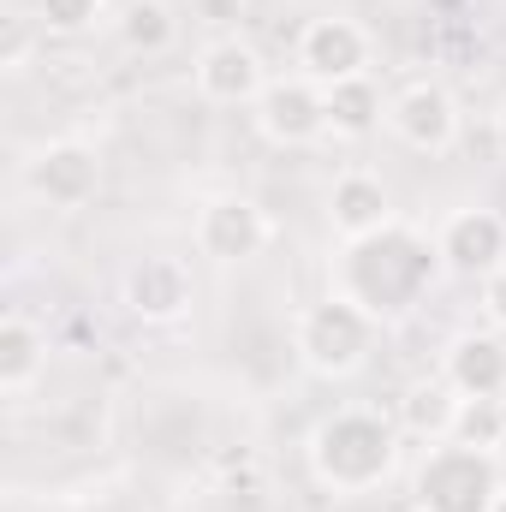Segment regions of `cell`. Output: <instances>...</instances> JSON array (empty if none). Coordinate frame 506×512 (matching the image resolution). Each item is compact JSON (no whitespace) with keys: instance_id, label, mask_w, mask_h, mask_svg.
<instances>
[{"instance_id":"2e32d148","label":"cell","mask_w":506,"mask_h":512,"mask_svg":"<svg viewBox=\"0 0 506 512\" xmlns=\"http://www.w3.org/2000/svg\"><path fill=\"white\" fill-rule=\"evenodd\" d=\"M453 417H459V387L447 382V376H435V382H411L405 387V399H399V423L417 435V441H447L453 435Z\"/></svg>"},{"instance_id":"30bf717a","label":"cell","mask_w":506,"mask_h":512,"mask_svg":"<svg viewBox=\"0 0 506 512\" xmlns=\"http://www.w3.org/2000/svg\"><path fill=\"white\" fill-rule=\"evenodd\" d=\"M197 90L215 102V108H239V102H251L268 90V72H262V54H256L251 42H239V36H221V42H209L203 54H197Z\"/></svg>"},{"instance_id":"7402d4cb","label":"cell","mask_w":506,"mask_h":512,"mask_svg":"<svg viewBox=\"0 0 506 512\" xmlns=\"http://www.w3.org/2000/svg\"><path fill=\"white\" fill-rule=\"evenodd\" d=\"M24 54H30V36L18 18H6V36H0V66L6 72H24Z\"/></svg>"},{"instance_id":"5bb4252c","label":"cell","mask_w":506,"mask_h":512,"mask_svg":"<svg viewBox=\"0 0 506 512\" xmlns=\"http://www.w3.org/2000/svg\"><path fill=\"white\" fill-rule=\"evenodd\" d=\"M328 221L334 233L352 245V239H370L393 221V203H387V185L376 173H340L334 179V197H328Z\"/></svg>"},{"instance_id":"7c38bea8","label":"cell","mask_w":506,"mask_h":512,"mask_svg":"<svg viewBox=\"0 0 506 512\" xmlns=\"http://www.w3.org/2000/svg\"><path fill=\"white\" fill-rule=\"evenodd\" d=\"M435 245L453 274H495L506 256V221L495 209H459V215H447Z\"/></svg>"},{"instance_id":"ffe728a7","label":"cell","mask_w":506,"mask_h":512,"mask_svg":"<svg viewBox=\"0 0 506 512\" xmlns=\"http://www.w3.org/2000/svg\"><path fill=\"white\" fill-rule=\"evenodd\" d=\"M36 18H42V30H54V36H84V30H96L102 0H36Z\"/></svg>"},{"instance_id":"9c48e42d","label":"cell","mask_w":506,"mask_h":512,"mask_svg":"<svg viewBox=\"0 0 506 512\" xmlns=\"http://www.w3.org/2000/svg\"><path fill=\"white\" fill-rule=\"evenodd\" d=\"M268 239H274V227L251 197H215L197 215V251L215 262H251V256H262Z\"/></svg>"},{"instance_id":"cb8c5ba5","label":"cell","mask_w":506,"mask_h":512,"mask_svg":"<svg viewBox=\"0 0 506 512\" xmlns=\"http://www.w3.org/2000/svg\"><path fill=\"white\" fill-rule=\"evenodd\" d=\"M489 512H506V483L495 489V501H489Z\"/></svg>"},{"instance_id":"8fae6325","label":"cell","mask_w":506,"mask_h":512,"mask_svg":"<svg viewBox=\"0 0 506 512\" xmlns=\"http://www.w3.org/2000/svg\"><path fill=\"white\" fill-rule=\"evenodd\" d=\"M126 310L137 322H179L191 310V268L179 256H143V262H131Z\"/></svg>"},{"instance_id":"ac0fdd59","label":"cell","mask_w":506,"mask_h":512,"mask_svg":"<svg viewBox=\"0 0 506 512\" xmlns=\"http://www.w3.org/2000/svg\"><path fill=\"white\" fill-rule=\"evenodd\" d=\"M173 36H179L173 6H161V0H126V12H120V42H126L131 54H167Z\"/></svg>"},{"instance_id":"5b68a950","label":"cell","mask_w":506,"mask_h":512,"mask_svg":"<svg viewBox=\"0 0 506 512\" xmlns=\"http://www.w3.org/2000/svg\"><path fill=\"white\" fill-rule=\"evenodd\" d=\"M256 131L280 149H304L328 131V96L316 78L292 72V78H268V90L256 96Z\"/></svg>"},{"instance_id":"4fadbf2b","label":"cell","mask_w":506,"mask_h":512,"mask_svg":"<svg viewBox=\"0 0 506 512\" xmlns=\"http://www.w3.org/2000/svg\"><path fill=\"white\" fill-rule=\"evenodd\" d=\"M441 376L459 387V399H501L506 393V340L501 334H459L447 346Z\"/></svg>"},{"instance_id":"603a6c76","label":"cell","mask_w":506,"mask_h":512,"mask_svg":"<svg viewBox=\"0 0 506 512\" xmlns=\"http://www.w3.org/2000/svg\"><path fill=\"white\" fill-rule=\"evenodd\" d=\"M495 143L506 149V102H501V114H495Z\"/></svg>"},{"instance_id":"6da1fadb","label":"cell","mask_w":506,"mask_h":512,"mask_svg":"<svg viewBox=\"0 0 506 512\" xmlns=\"http://www.w3.org/2000/svg\"><path fill=\"white\" fill-rule=\"evenodd\" d=\"M435 268H447V262H441V245H429L423 233H411V227L387 221L381 233L346 245L334 292H346V298H352V304H364L376 322H387V316L411 310V304L435 286Z\"/></svg>"},{"instance_id":"ba28073f","label":"cell","mask_w":506,"mask_h":512,"mask_svg":"<svg viewBox=\"0 0 506 512\" xmlns=\"http://www.w3.org/2000/svg\"><path fill=\"white\" fill-rule=\"evenodd\" d=\"M298 66H304V78H316V84L364 78V66H370V36H364V24H352V18H310L304 36H298Z\"/></svg>"},{"instance_id":"8992f818","label":"cell","mask_w":506,"mask_h":512,"mask_svg":"<svg viewBox=\"0 0 506 512\" xmlns=\"http://www.w3.org/2000/svg\"><path fill=\"white\" fill-rule=\"evenodd\" d=\"M30 191L54 209H84L96 191H102V155L78 137H60V143H42L30 155Z\"/></svg>"},{"instance_id":"e0dca14e","label":"cell","mask_w":506,"mask_h":512,"mask_svg":"<svg viewBox=\"0 0 506 512\" xmlns=\"http://www.w3.org/2000/svg\"><path fill=\"white\" fill-rule=\"evenodd\" d=\"M328 96V131L334 137H370L381 126V90L370 78H346V84H322Z\"/></svg>"},{"instance_id":"d4e9b609","label":"cell","mask_w":506,"mask_h":512,"mask_svg":"<svg viewBox=\"0 0 506 512\" xmlns=\"http://www.w3.org/2000/svg\"><path fill=\"white\" fill-rule=\"evenodd\" d=\"M405 512H423V507H405Z\"/></svg>"},{"instance_id":"3957f363","label":"cell","mask_w":506,"mask_h":512,"mask_svg":"<svg viewBox=\"0 0 506 512\" xmlns=\"http://www.w3.org/2000/svg\"><path fill=\"white\" fill-rule=\"evenodd\" d=\"M376 328L381 322L364 310V304H352L346 292H328V298H316V304L298 310L292 346H298L304 370L340 382V376L364 370V358H370V346H376Z\"/></svg>"},{"instance_id":"52a82bcc","label":"cell","mask_w":506,"mask_h":512,"mask_svg":"<svg viewBox=\"0 0 506 512\" xmlns=\"http://www.w3.org/2000/svg\"><path fill=\"white\" fill-rule=\"evenodd\" d=\"M387 126L399 143L423 149V155H447L459 143V102L441 90V84H405L393 102H387Z\"/></svg>"},{"instance_id":"9a60e30c","label":"cell","mask_w":506,"mask_h":512,"mask_svg":"<svg viewBox=\"0 0 506 512\" xmlns=\"http://www.w3.org/2000/svg\"><path fill=\"white\" fill-rule=\"evenodd\" d=\"M48 370V340L36 322H24L18 310L0 322V393H30Z\"/></svg>"},{"instance_id":"277c9868","label":"cell","mask_w":506,"mask_h":512,"mask_svg":"<svg viewBox=\"0 0 506 512\" xmlns=\"http://www.w3.org/2000/svg\"><path fill=\"white\" fill-rule=\"evenodd\" d=\"M501 489V471H495V453H477L465 441H435L417 465V483H411V507L423 512H489Z\"/></svg>"},{"instance_id":"44dd1931","label":"cell","mask_w":506,"mask_h":512,"mask_svg":"<svg viewBox=\"0 0 506 512\" xmlns=\"http://www.w3.org/2000/svg\"><path fill=\"white\" fill-rule=\"evenodd\" d=\"M483 316H489V328L506 334V262L495 274H483Z\"/></svg>"},{"instance_id":"7a4b0ae2","label":"cell","mask_w":506,"mask_h":512,"mask_svg":"<svg viewBox=\"0 0 506 512\" xmlns=\"http://www.w3.org/2000/svg\"><path fill=\"white\" fill-rule=\"evenodd\" d=\"M393 465H399V429L381 411L346 405L322 417L310 435V477L328 495H370L393 477Z\"/></svg>"},{"instance_id":"d6986e66","label":"cell","mask_w":506,"mask_h":512,"mask_svg":"<svg viewBox=\"0 0 506 512\" xmlns=\"http://www.w3.org/2000/svg\"><path fill=\"white\" fill-rule=\"evenodd\" d=\"M447 441H465L477 453H501L506 447V399H459V417H453Z\"/></svg>"}]
</instances>
